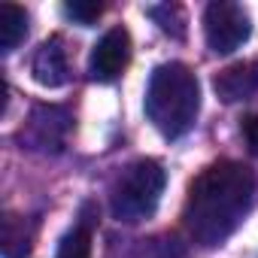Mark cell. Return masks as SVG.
I'll list each match as a JSON object with an SVG mask.
<instances>
[{
	"mask_svg": "<svg viewBox=\"0 0 258 258\" xmlns=\"http://www.w3.org/2000/svg\"><path fill=\"white\" fill-rule=\"evenodd\" d=\"M31 73L46 88L67 85V79H70V61H67V49H64V40L61 37H52V40H46L37 49L34 64H31Z\"/></svg>",
	"mask_w": 258,
	"mask_h": 258,
	"instance_id": "obj_7",
	"label": "cell"
},
{
	"mask_svg": "<svg viewBox=\"0 0 258 258\" xmlns=\"http://www.w3.org/2000/svg\"><path fill=\"white\" fill-rule=\"evenodd\" d=\"M149 16L161 25V31H164V34H170V37H176V40H182V37H185V13H182V7H176V4L149 7Z\"/></svg>",
	"mask_w": 258,
	"mask_h": 258,
	"instance_id": "obj_12",
	"label": "cell"
},
{
	"mask_svg": "<svg viewBox=\"0 0 258 258\" xmlns=\"http://www.w3.org/2000/svg\"><path fill=\"white\" fill-rule=\"evenodd\" d=\"M164 182H167V173L152 158H140L131 167H124V173L112 188V216L127 225L152 219V213L161 204Z\"/></svg>",
	"mask_w": 258,
	"mask_h": 258,
	"instance_id": "obj_3",
	"label": "cell"
},
{
	"mask_svg": "<svg viewBox=\"0 0 258 258\" xmlns=\"http://www.w3.org/2000/svg\"><path fill=\"white\" fill-rule=\"evenodd\" d=\"M201 112V82L191 67L170 61L155 67L146 88V115L167 140L188 134Z\"/></svg>",
	"mask_w": 258,
	"mask_h": 258,
	"instance_id": "obj_2",
	"label": "cell"
},
{
	"mask_svg": "<svg viewBox=\"0 0 258 258\" xmlns=\"http://www.w3.org/2000/svg\"><path fill=\"white\" fill-rule=\"evenodd\" d=\"M28 37V13L16 4H0V52H13Z\"/></svg>",
	"mask_w": 258,
	"mask_h": 258,
	"instance_id": "obj_10",
	"label": "cell"
},
{
	"mask_svg": "<svg viewBox=\"0 0 258 258\" xmlns=\"http://www.w3.org/2000/svg\"><path fill=\"white\" fill-rule=\"evenodd\" d=\"M64 13L76 22V25H94L97 19H100V13H103V7L100 4H94V0H70V4H64Z\"/></svg>",
	"mask_w": 258,
	"mask_h": 258,
	"instance_id": "obj_13",
	"label": "cell"
},
{
	"mask_svg": "<svg viewBox=\"0 0 258 258\" xmlns=\"http://www.w3.org/2000/svg\"><path fill=\"white\" fill-rule=\"evenodd\" d=\"M243 137H246V146H249V152L258 158V115L252 112V115H246L243 118Z\"/></svg>",
	"mask_w": 258,
	"mask_h": 258,
	"instance_id": "obj_14",
	"label": "cell"
},
{
	"mask_svg": "<svg viewBox=\"0 0 258 258\" xmlns=\"http://www.w3.org/2000/svg\"><path fill=\"white\" fill-rule=\"evenodd\" d=\"M127 61H131V34H127L124 28H112L91 49L88 73H91L94 82H112V79L121 76Z\"/></svg>",
	"mask_w": 258,
	"mask_h": 258,
	"instance_id": "obj_5",
	"label": "cell"
},
{
	"mask_svg": "<svg viewBox=\"0 0 258 258\" xmlns=\"http://www.w3.org/2000/svg\"><path fill=\"white\" fill-rule=\"evenodd\" d=\"M258 179L246 164H210L188 188L185 225L201 246L225 243L255 204Z\"/></svg>",
	"mask_w": 258,
	"mask_h": 258,
	"instance_id": "obj_1",
	"label": "cell"
},
{
	"mask_svg": "<svg viewBox=\"0 0 258 258\" xmlns=\"http://www.w3.org/2000/svg\"><path fill=\"white\" fill-rule=\"evenodd\" d=\"M55 258H91V234L85 225H76L73 231H67L58 243Z\"/></svg>",
	"mask_w": 258,
	"mask_h": 258,
	"instance_id": "obj_11",
	"label": "cell"
},
{
	"mask_svg": "<svg viewBox=\"0 0 258 258\" xmlns=\"http://www.w3.org/2000/svg\"><path fill=\"white\" fill-rule=\"evenodd\" d=\"M213 88H216V94H219L225 103L252 97V94L258 91V61H243V64L225 67L222 73H216Z\"/></svg>",
	"mask_w": 258,
	"mask_h": 258,
	"instance_id": "obj_8",
	"label": "cell"
},
{
	"mask_svg": "<svg viewBox=\"0 0 258 258\" xmlns=\"http://www.w3.org/2000/svg\"><path fill=\"white\" fill-rule=\"evenodd\" d=\"M4 258H28L34 246V228L25 216H7L4 219V234H0Z\"/></svg>",
	"mask_w": 258,
	"mask_h": 258,
	"instance_id": "obj_9",
	"label": "cell"
},
{
	"mask_svg": "<svg viewBox=\"0 0 258 258\" xmlns=\"http://www.w3.org/2000/svg\"><path fill=\"white\" fill-rule=\"evenodd\" d=\"M67 127H70V118L64 109L58 106H37L31 121H28V131H22V140L28 137L31 149H43V152H58L64 146V137H67Z\"/></svg>",
	"mask_w": 258,
	"mask_h": 258,
	"instance_id": "obj_6",
	"label": "cell"
},
{
	"mask_svg": "<svg viewBox=\"0 0 258 258\" xmlns=\"http://www.w3.org/2000/svg\"><path fill=\"white\" fill-rule=\"evenodd\" d=\"M252 34L249 13L231 0H213L204 13V37L216 55H231Z\"/></svg>",
	"mask_w": 258,
	"mask_h": 258,
	"instance_id": "obj_4",
	"label": "cell"
}]
</instances>
